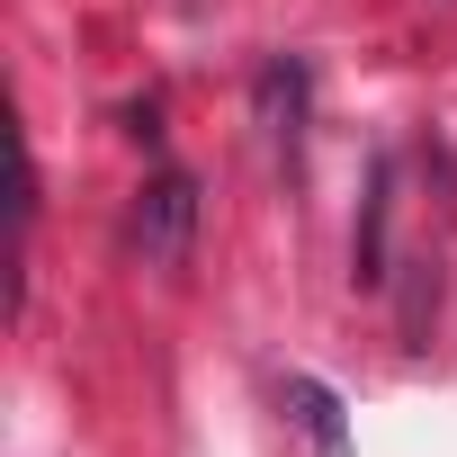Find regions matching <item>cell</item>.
Wrapping results in <instances>:
<instances>
[{"label": "cell", "instance_id": "cell-4", "mask_svg": "<svg viewBox=\"0 0 457 457\" xmlns=\"http://www.w3.org/2000/svg\"><path fill=\"white\" fill-rule=\"evenodd\" d=\"M261 126L296 153V135H305V63H296V54H278V63L261 72Z\"/></svg>", "mask_w": 457, "mask_h": 457}, {"label": "cell", "instance_id": "cell-3", "mask_svg": "<svg viewBox=\"0 0 457 457\" xmlns=\"http://www.w3.org/2000/svg\"><path fill=\"white\" fill-rule=\"evenodd\" d=\"M287 412L305 421L314 457H350V421H341V395H332L323 377H287Z\"/></svg>", "mask_w": 457, "mask_h": 457}, {"label": "cell", "instance_id": "cell-1", "mask_svg": "<svg viewBox=\"0 0 457 457\" xmlns=\"http://www.w3.org/2000/svg\"><path fill=\"white\" fill-rule=\"evenodd\" d=\"M197 243V179L188 170H153L144 179V206H135V252L144 270H179Z\"/></svg>", "mask_w": 457, "mask_h": 457}, {"label": "cell", "instance_id": "cell-2", "mask_svg": "<svg viewBox=\"0 0 457 457\" xmlns=\"http://www.w3.org/2000/svg\"><path fill=\"white\" fill-rule=\"evenodd\" d=\"M386 215H395V162L368 170V206H359V243H350V278L386 287Z\"/></svg>", "mask_w": 457, "mask_h": 457}, {"label": "cell", "instance_id": "cell-5", "mask_svg": "<svg viewBox=\"0 0 457 457\" xmlns=\"http://www.w3.org/2000/svg\"><path fill=\"white\" fill-rule=\"evenodd\" d=\"M126 135H135V144H162V99H135V108H126Z\"/></svg>", "mask_w": 457, "mask_h": 457}]
</instances>
